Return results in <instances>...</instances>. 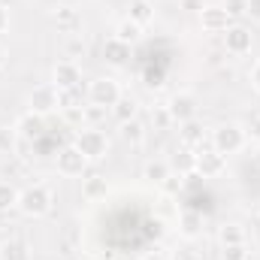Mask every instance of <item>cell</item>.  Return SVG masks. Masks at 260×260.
<instances>
[{"mask_svg":"<svg viewBox=\"0 0 260 260\" xmlns=\"http://www.w3.org/2000/svg\"><path fill=\"white\" fill-rule=\"evenodd\" d=\"M245 142H248V133L242 124H236V121H227V124H218V127L212 130V148L218 151V154H236V151H242L245 148Z\"/></svg>","mask_w":260,"mask_h":260,"instance_id":"obj_1","label":"cell"},{"mask_svg":"<svg viewBox=\"0 0 260 260\" xmlns=\"http://www.w3.org/2000/svg\"><path fill=\"white\" fill-rule=\"evenodd\" d=\"M18 212L24 218H43L52 212V191L46 185H30L18 194Z\"/></svg>","mask_w":260,"mask_h":260,"instance_id":"obj_2","label":"cell"},{"mask_svg":"<svg viewBox=\"0 0 260 260\" xmlns=\"http://www.w3.org/2000/svg\"><path fill=\"white\" fill-rule=\"evenodd\" d=\"M88 160H103L106 154H109V136L103 133V130H97V127H82V130H76V142H73Z\"/></svg>","mask_w":260,"mask_h":260,"instance_id":"obj_3","label":"cell"},{"mask_svg":"<svg viewBox=\"0 0 260 260\" xmlns=\"http://www.w3.org/2000/svg\"><path fill=\"white\" fill-rule=\"evenodd\" d=\"M121 100V85H118V79H112V76H97V79H91V85H88V103H94V106H115Z\"/></svg>","mask_w":260,"mask_h":260,"instance_id":"obj_4","label":"cell"},{"mask_svg":"<svg viewBox=\"0 0 260 260\" xmlns=\"http://www.w3.org/2000/svg\"><path fill=\"white\" fill-rule=\"evenodd\" d=\"M27 106H30V112H34V115H49V112L61 109V91H58L52 82L37 85V88L27 94Z\"/></svg>","mask_w":260,"mask_h":260,"instance_id":"obj_5","label":"cell"},{"mask_svg":"<svg viewBox=\"0 0 260 260\" xmlns=\"http://www.w3.org/2000/svg\"><path fill=\"white\" fill-rule=\"evenodd\" d=\"M251 46H254V34L245 24H230L224 30V49H227V55H236V58L239 55H248Z\"/></svg>","mask_w":260,"mask_h":260,"instance_id":"obj_6","label":"cell"},{"mask_svg":"<svg viewBox=\"0 0 260 260\" xmlns=\"http://www.w3.org/2000/svg\"><path fill=\"white\" fill-rule=\"evenodd\" d=\"M167 109H170V115H173V124H185V121L197 118L200 103H197V97L191 94V91H179V94L170 97Z\"/></svg>","mask_w":260,"mask_h":260,"instance_id":"obj_7","label":"cell"},{"mask_svg":"<svg viewBox=\"0 0 260 260\" xmlns=\"http://www.w3.org/2000/svg\"><path fill=\"white\" fill-rule=\"evenodd\" d=\"M194 170L203 176V179H218V176L227 173V157L218 154L215 148H200V151H197Z\"/></svg>","mask_w":260,"mask_h":260,"instance_id":"obj_8","label":"cell"},{"mask_svg":"<svg viewBox=\"0 0 260 260\" xmlns=\"http://www.w3.org/2000/svg\"><path fill=\"white\" fill-rule=\"evenodd\" d=\"M79 82H82V70L76 61H58L52 67V85L58 91H76Z\"/></svg>","mask_w":260,"mask_h":260,"instance_id":"obj_9","label":"cell"},{"mask_svg":"<svg viewBox=\"0 0 260 260\" xmlns=\"http://www.w3.org/2000/svg\"><path fill=\"white\" fill-rule=\"evenodd\" d=\"M85 167H88V157H85L76 145H67V148L58 151V173H61V176L76 179V176L85 173Z\"/></svg>","mask_w":260,"mask_h":260,"instance_id":"obj_10","label":"cell"},{"mask_svg":"<svg viewBox=\"0 0 260 260\" xmlns=\"http://www.w3.org/2000/svg\"><path fill=\"white\" fill-rule=\"evenodd\" d=\"M230 24H233V18L227 15L224 6H203L200 9V27L206 34H224Z\"/></svg>","mask_w":260,"mask_h":260,"instance_id":"obj_11","label":"cell"},{"mask_svg":"<svg viewBox=\"0 0 260 260\" xmlns=\"http://www.w3.org/2000/svg\"><path fill=\"white\" fill-rule=\"evenodd\" d=\"M179 236L188 239V242H194V239L203 236V215L197 209H185L179 215Z\"/></svg>","mask_w":260,"mask_h":260,"instance_id":"obj_12","label":"cell"},{"mask_svg":"<svg viewBox=\"0 0 260 260\" xmlns=\"http://www.w3.org/2000/svg\"><path fill=\"white\" fill-rule=\"evenodd\" d=\"M18 139H24V142H34V139H40L43 136V130H46V121H43V115H34V112H27V115H21L18 118Z\"/></svg>","mask_w":260,"mask_h":260,"instance_id":"obj_13","label":"cell"},{"mask_svg":"<svg viewBox=\"0 0 260 260\" xmlns=\"http://www.w3.org/2000/svg\"><path fill=\"white\" fill-rule=\"evenodd\" d=\"M127 58H130V46L127 43H121V40H115V37L103 43V61H106V64L124 67L127 64Z\"/></svg>","mask_w":260,"mask_h":260,"instance_id":"obj_14","label":"cell"},{"mask_svg":"<svg viewBox=\"0 0 260 260\" xmlns=\"http://www.w3.org/2000/svg\"><path fill=\"white\" fill-rule=\"evenodd\" d=\"M179 136H182V142H185L188 148H194V145H203V139H206V127H203L200 118H191V121L179 124Z\"/></svg>","mask_w":260,"mask_h":260,"instance_id":"obj_15","label":"cell"},{"mask_svg":"<svg viewBox=\"0 0 260 260\" xmlns=\"http://www.w3.org/2000/svg\"><path fill=\"white\" fill-rule=\"evenodd\" d=\"M27 242L18 239V236H9L0 242V260H27Z\"/></svg>","mask_w":260,"mask_h":260,"instance_id":"obj_16","label":"cell"},{"mask_svg":"<svg viewBox=\"0 0 260 260\" xmlns=\"http://www.w3.org/2000/svg\"><path fill=\"white\" fill-rule=\"evenodd\" d=\"M170 173H173V167H170V160H164V157L148 160V164L142 167V179H145V182H154V185H160Z\"/></svg>","mask_w":260,"mask_h":260,"instance_id":"obj_17","label":"cell"},{"mask_svg":"<svg viewBox=\"0 0 260 260\" xmlns=\"http://www.w3.org/2000/svg\"><path fill=\"white\" fill-rule=\"evenodd\" d=\"M130 21H136L139 27L154 21V3L151 0H133L130 3Z\"/></svg>","mask_w":260,"mask_h":260,"instance_id":"obj_18","label":"cell"},{"mask_svg":"<svg viewBox=\"0 0 260 260\" xmlns=\"http://www.w3.org/2000/svg\"><path fill=\"white\" fill-rule=\"evenodd\" d=\"M136 112H139V103H136L133 97H124V94H121V100L112 106V118H115L118 124H124V121H133V118H136Z\"/></svg>","mask_w":260,"mask_h":260,"instance_id":"obj_19","label":"cell"},{"mask_svg":"<svg viewBox=\"0 0 260 260\" xmlns=\"http://www.w3.org/2000/svg\"><path fill=\"white\" fill-rule=\"evenodd\" d=\"M109 194V182L103 179V176H91V179H85V185H82V197L85 200H103V197Z\"/></svg>","mask_w":260,"mask_h":260,"instance_id":"obj_20","label":"cell"},{"mask_svg":"<svg viewBox=\"0 0 260 260\" xmlns=\"http://www.w3.org/2000/svg\"><path fill=\"white\" fill-rule=\"evenodd\" d=\"M121 139L133 145V148H139L142 142H145V127H142V121L139 118H133V121H124L121 124Z\"/></svg>","mask_w":260,"mask_h":260,"instance_id":"obj_21","label":"cell"},{"mask_svg":"<svg viewBox=\"0 0 260 260\" xmlns=\"http://www.w3.org/2000/svg\"><path fill=\"white\" fill-rule=\"evenodd\" d=\"M139 37H142V27L136 24V21H118V27H115V40H121V43H127V46H136L139 43Z\"/></svg>","mask_w":260,"mask_h":260,"instance_id":"obj_22","label":"cell"},{"mask_svg":"<svg viewBox=\"0 0 260 260\" xmlns=\"http://www.w3.org/2000/svg\"><path fill=\"white\" fill-rule=\"evenodd\" d=\"M18 188L9 182H0V215H9L12 209H18Z\"/></svg>","mask_w":260,"mask_h":260,"instance_id":"obj_23","label":"cell"},{"mask_svg":"<svg viewBox=\"0 0 260 260\" xmlns=\"http://www.w3.org/2000/svg\"><path fill=\"white\" fill-rule=\"evenodd\" d=\"M194 164H197V154L188 148V145H185L182 151H176V157L170 160V167H173L176 173H182V176H188V173L194 170Z\"/></svg>","mask_w":260,"mask_h":260,"instance_id":"obj_24","label":"cell"},{"mask_svg":"<svg viewBox=\"0 0 260 260\" xmlns=\"http://www.w3.org/2000/svg\"><path fill=\"white\" fill-rule=\"evenodd\" d=\"M218 242H221V245H239V242H245V230H242L239 224H221Z\"/></svg>","mask_w":260,"mask_h":260,"instance_id":"obj_25","label":"cell"},{"mask_svg":"<svg viewBox=\"0 0 260 260\" xmlns=\"http://www.w3.org/2000/svg\"><path fill=\"white\" fill-rule=\"evenodd\" d=\"M18 145V130L15 127H0V151L3 154H12Z\"/></svg>","mask_w":260,"mask_h":260,"instance_id":"obj_26","label":"cell"},{"mask_svg":"<svg viewBox=\"0 0 260 260\" xmlns=\"http://www.w3.org/2000/svg\"><path fill=\"white\" fill-rule=\"evenodd\" d=\"M221 260H248V245H221Z\"/></svg>","mask_w":260,"mask_h":260,"instance_id":"obj_27","label":"cell"},{"mask_svg":"<svg viewBox=\"0 0 260 260\" xmlns=\"http://www.w3.org/2000/svg\"><path fill=\"white\" fill-rule=\"evenodd\" d=\"M185 179H188V176H182V173H170V176L160 182V188H164L167 194H179V191L185 188Z\"/></svg>","mask_w":260,"mask_h":260,"instance_id":"obj_28","label":"cell"},{"mask_svg":"<svg viewBox=\"0 0 260 260\" xmlns=\"http://www.w3.org/2000/svg\"><path fill=\"white\" fill-rule=\"evenodd\" d=\"M151 124L157 130H167L170 124H173V115H170V109L167 106H157L154 112H151Z\"/></svg>","mask_w":260,"mask_h":260,"instance_id":"obj_29","label":"cell"},{"mask_svg":"<svg viewBox=\"0 0 260 260\" xmlns=\"http://www.w3.org/2000/svg\"><path fill=\"white\" fill-rule=\"evenodd\" d=\"M82 115H85V121H88V124H97V121H103V118H106V109L91 103V106H82Z\"/></svg>","mask_w":260,"mask_h":260,"instance_id":"obj_30","label":"cell"},{"mask_svg":"<svg viewBox=\"0 0 260 260\" xmlns=\"http://www.w3.org/2000/svg\"><path fill=\"white\" fill-rule=\"evenodd\" d=\"M221 6L227 9L230 18H242L245 15V0H221Z\"/></svg>","mask_w":260,"mask_h":260,"instance_id":"obj_31","label":"cell"},{"mask_svg":"<svg viewBox=\"0 0 260 260\" xmlns=\"http://www.w3.org/2000/svg\"><path fill=\"white\" fill-rule=\"evenodd\" d=\"M85 55V43L79 40V37H73L70 43H67V61H76V58H82Z\"/></svg>","mask_w":260,"mask_h":260,"instance_id":"obj_32","label":"cell"},{"mask_svg":"<svg viewBox=\"0 0 260 260\" xmlns=\"http://www.w3.org/2000/svg\"><path fill=\"white\" fill-rule=\"evenodd\" d=\"M245 15L251 21H260V0H245Z\"/></svg>","mask_w":260,"mask_h":260,"instance_id":"obj_33","label":"cell"},{"mask_svg":"<svg viewBox=\"0 0 260 260\" xmlns=\"http://www.w3.org/2000/svg\"><path fill=\"white\" fill-rule=\"evenodd\" d=\"M139 260H173V257H170V251H164V248H151V251H145Z\"/></svg>","mask_w":260,"mask_h":260,"instance_id":"obj_34","label":"cell"},{"mask_svg":"<svg viewBox=\"0 0 260 260\" xmlns=\"http://www.w3.org/2000/svg\"><path fill=\"white\" fill-rule=\"evenodd\" d=\"M55 21H61V24H76V12L73 9H58V15H55Z\"/></svg>","mask_w":260,"mask_h":260,"instance_id":"obj_35","label":"cell"},{"mask_svg":"<svg viewBox=\"0 0 260 260\" xmlns=\"http://www.w3.org/2000/svg\"><path fill=\"white\" fill-rule=\"evenodd\" d=\"M245 133H248L251 139H257V142H260V115H254V118L248 121V127H245Z\"/></svg>","mask_w":260,"mask_h":260,"instance_id":"obj_36","label":"cell"},{"mask_svg":"<svg viewBox=\"0 0 260 260\" xmlns=\"http://www.w3.org/2000/svg\"><path fill=\"white\" fill-rule=\"evenodd\" d=\"M6 27H9V9H6V6L0 3V34H3Z\"/></svg>","mask_w":260,"mask_h":260,"instance_id":"obj_37","label":"cell"},{"mask_svg":"<svg viewBox=\"0 0 260 260\" xmlns=\"http://www.w3.org/2000/svg\"><path fill=\"white\" fill-rule=\"evenodd\" d=\"M148 227H151V230H148V233H151V236H154V239H160V236H164V224H160V221H151V224H148Z\"/></svg>","mask_w":260,"mask_h":260,"instance_id":"obj_38","label":"cell"},{"mask_svg":"<svg viewBox=\"0 0 260 260\" xmlns=\"http://www.w3.org/2000/svg\"><path fill=\"white\" fill-rule=\"evenodd\" d=\"M251 85H254V91L260 94V61L254 64V70H251Z\"/></svg>","mask_w":260,"mask_h":260,"instance_id":"obj_39","label":"cell"},{"mask_svg":"<svg viewBox=\"0 0 260 260\" xmlns=\"http://www.w3.org/2000/svg\"><path fill=\"white\" fill-rule=\"evenodd\" d=\"M251 164H254V167H260V142H257V148L251 151Z\"/></svg>","mask_w":260,"mask_h":260,"instance_id":"obj_40","label":"cell"},{"mask_svg":"<svg viewBox=\"0 0 260 260\" xmlns=\"http://www.w3.org/2000/svg\"><path fill=\"white\" fill-rule=\"evenodd\" d=\"M6 64V46H3V43H0V67Z\"/></svg>","mask_w":260,"mask_h":260,"instance_id":"obj_41","label":"cell"},{"mask_svg":"<svg viewBox=\"0 0 260 260\" xmlns=\"http://www.w3.org/2000/svg\"><path fill=\"white\" fill-rule=\"evenodd\" d=\"M257 218H260V209H257Z\"/></svg>","mask_w":260,"mask_h":260,"instance_id":"obj_42","label":"cell"}]
</instances>
